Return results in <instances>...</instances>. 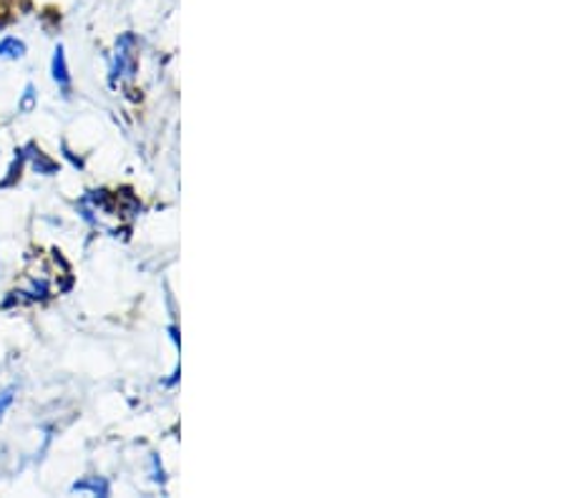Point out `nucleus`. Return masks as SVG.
<instances>
[{
    "mask_svg": "<svg viewBox=\"0 0 566 498\" xmlns=\"http://www.w3.org/2000/svg\"><path fill=\"white\" fill-rule=\"evenodd\" d=\"M29 151H31V153H25V161H31L33 171H39V174H43V177L56 174V171H59V165H56V161L45 157V153H43V151H39L35 147H29Z\"/></svg>",
    "mask_w": 566,
    "mask_h": 498,
    "instance_id": "obj_5",
    "label": "nucleus"
},
{
    "mask_svg": "<svg viewBox=\"0 0 566 498\" xmlns=\"http://www.w3.org/2000/svg\"><path fill=\"white\" fill-rule=\"evenodd\" d=\"M35 104H39V94H35V86L33 84H25L23 94H21V102H18V108H21L23 114H31Z\"/></svg>",
    "mask_w": 566,
    "mask_h": 498,
    "instance_id": "obj_6",
    "label": "nucleus"
},
{
    "mask_svg": "<svg viewBox=\"0 0 566 498\" xmlns=\"http://www.w3.org/2000/svg\"><path fill=\"white\" fill-rule=\"evenodd\" d=\"M51 76H53V81H56V86L63 91V94H69L71 74H69V61H66V51H63V45H56V51H53Z\"/></svg>",
    "mask_w": 566,
    "mask_h": 498,
    "instance_id": "obj_2",
    "label": "nucleus"
},
{
    "mask_svg": "<svg viewBox=\"0 0 566 498\" xmlns=\"http://www.w3.org/2000/svg\"><path fill=\"white\" fill-rule=\"evenodd\" d=\"M25 53H29V45H25L23 39H18V35L0 39V59L3 61H21L25 59Z\"/></svg>",
    "mask_w": 566,
    "mask_h": 498,
    "instance_id": "obj_4",
    "label": "nucleus"
},
{
    "mask_svg": "<svg viewBox=\"0 0 566 498\" xmlns=\"http://www.w3.org/2000/svg\"><path fill=\"white\" fill-rule=\"evenodd\" d=\"M136 68V56H134V35H122L116 43V53L112 61V78H132Z\"/></svg>",
    "mask_w": 566,
    "mask_h": 498,
    "instance_id": "obj_1",
    "label": "nucleus"
},
{
    "mask_svg": "<svg viewBox=\"0 0 566 498\" xmlns=\"http://www.w3.org/2000/svg\"><path fill=\"white\" fill-rule=\"evenodd\" d=\"M71 494H88V496H108L112 486L102 476H86L71 486Z\"/></svg>",
    "mask_w": 566,
    "mask_h": 498,
    "instance_id": "obj_3",
    "label": "nucleus"
},
{
    "mask_svg": "<svg viewBox=\"0 0 566 498\" xmlns=\"http://www.w3.org/2000/svg\"><path fill=\"white\" fill-rule=\"evenodd\" d=\"M15 401V388L8 385V388H0V421H3V415L8 413V407L13 405Z\"/></svg>",
    "mask_w": 566,
    "mask_h": 498,
    "instance_id": "obj_7",
    "label": "nucleus"
}]
</instances>
